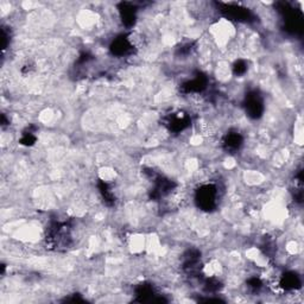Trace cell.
I'll return each instance as SVG.
<instances>
[{"mask_svg": "<svg viewBox=\"0 0 304 304\" xmlns=\"http://www.w3.org/2000/svg\"><path fill=\"white\" fill-rule=\"evenodd\" d=\"M218 188L213 184L202 185L196 191V202L203 210H212L216 206Z\"/></svg>", "mask_w": 304, "mask_h": 304, "instance_id": "1", "label": "cell"}, {"mask_svg": "<svg viewBox=\"0 0 304 304\" xmlns=\"http://www.w3.org/2000/svg\"><path fill=\"white\" fill-rule=\"evenodd\" d=\"M120 17H122V23L126 26H132L135 22V8L132 4L128 2H124L122 4V7L119 8Z\"/></svg>", "mask_w": 304, "mask_h": 304, "instance_id": "2", "label": "cell"}, {"mask_svg": "<svg viewBox=\"0 0 304 304\" xmlns=\"http://www.w3.org/2000/svg\"><path fill=\"white\" fill-rule=\"evenodd\" d=\"M243 144V138L238 132H232V133H228L225 137L224 139V146L227 150H231V151H236V150H239V147L242 146Z\"/></svg>", "mask_w": 304, "mask_h": 304, "instance_id": "3", "label": "cell"}]
</instances>
